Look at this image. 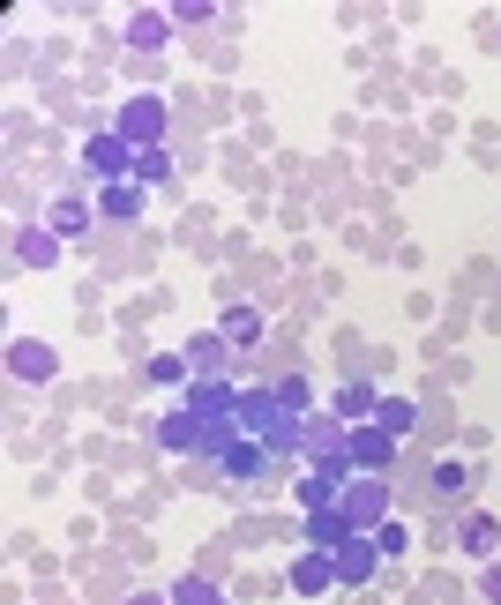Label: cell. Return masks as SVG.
<instances>
[{
  "mask_svg": "<svg viewBox=\"0 0 501 605\" xmlns=\"http://www.w3.org/2000/svg\"><path fill=\"white\" fill-rule=\"evenodd\" d=\"M374 561H382V546H374V538H344V546H330L337 583H367V576H374Z\"/></svg>",
  "mask_w": 501,
  "mask_h": 605,
  "instance_id": "6da1fadb",
  "label": "cell"
},
{
  "mask_svg": "<svg viewBox=\"0 0 501 605\" xmlns=\"http://www.w3.org/2000/svg\"><path fill=\"white\" fill-rule=\"evenodd\" d=\"M344 456L367 464V471H382L389 456H397V434H389V426H359V434H344Z\"/></svg>",
  "mask_w": 501,
  "mask_h": 605,
  "instance_id": "7a4b0ae2",
  "label": "cell"
},
{
  "mask_svg": "<svg viewBox=\"0 0 501 605\" xmlns=\"http://www.w3.org/2000/svg\"><path fill=\"white\" fill-rule=\"evenodd\" d=\"M120 135H128L135 150H150V142L165 135V105H158V98H135L128 113H120Z\"/></svg>",
  "mask_w": 501,
  "mask_h": 605,
  "instance_id": "3957f363",
  "label": "cell"
},
{
  "mask_svg": "<svg viewBox=\"0 0 501 605\" xmlns=\"http://www.w3.org/2000/svg\"><path fill=\"white\" fill-rule=\"evenodd\" d=\"M8 374H15V381H53V344L15 337V344H8Z\"/></svg>",
  "mask_w": 501,
  "mask_h": 605,
  "instance_id": "277c9868",
  "label": "cell"
},
{
  "mask_svg": "<svg viewBox=\"0 0 501 605\" xmlns=\"http://www.w3.org/2000/svg\"><path fill=\"white\" fill-rule=\"evenodd\" d=\"M105 217H143V180H105Z\"/></svg>",
  "mask_w": 501,
  "mask_h": 605,
  "instance_id": "5b68a950",
  "label": "cell"
},
{
  "mask_svg": "<svg viewBox=\"0 0 501 605\" xmlns=\"http://www.w3.org/2000/svg\"><path fill=\"white\" fill-rule=\"evenodd\" d=\"M15 254H23L30 269H45V262H60V240L53 232H15Z\"/></svg>",
  "mask_w": 501,
  "mask_h": 605,
  "instance_id": "8992f818",
  "label": "cell"
},
{
  "mask_svg": "<svg viewBox=\"0 0 501 605\" xmlns=\"http://www.w3.org/2000/svg\"><path fill=\"white\" fill-rule=\"evenodd\" d=\"M292 583H300V591H322V583H337L330 553H315V561H300V568H292Z\"/></svg>",
  "mask_w": 501,
  "mask_h": 605,
  "instance_id": "52a82bcc",
  "label": "cell"
},
{
  "mask_svg": "<svg viewBox=\"0 0 501 605\" xmlns=\"http://www.w3.org/2000/svg\"><path fill=\"white\" fill-rule=\"evenodd\" d=\"M494 546H501V531H494L487 516H472V523H464V553H479V561H487Z\"/></svg>",
  "mask_w": 501,
  "mask_h": 605,
  "instance_id": "ba28073f",
  "label": "cell"
},
{
  "mask_svg": "<svg viewBox=\"0 0 501 605\" xmlns=\"http://www.w3.org/2000/svg\"><path fill=\"white\" fill-rule=\"evenodd\" d=\"M165 15H135V23H128V45H150V53H158V45H165Z\"/></svg>",
  "mask_w": 501,
  "mask_h": 605,
  "instance_id": "9c48e42d",
  "label": "cell"
},
{
  "mask_svg": "<svg viewBox=\"0 0 501 605\" xmlns=\"http://www.w3.org/2000/svg\"><path fill=\"white\" fill-rule=\"evenodd\" d=\"M225 337H232V344H247V337H262V314H247V307H240V314H225Z\"/></svg>",
  "mask_w": 501,
  "mask_h": 605,
  "instance_id": "30bf717a",
  "label": "cell"
},
{
  "mask_svg": "<svg viewBox=\"0 0 501 605\" xmlns=\"http://www.w3.org/2000/svg\"><path fill=\"white\" fill-rule=\"evenodd\" d=\"M374 426H389V434H404V426H412V404H382V411H374Z\"/></svg>",
  "mask_w": 501,
  "mask_h": 605,
  "instance_id": "8fae6325",
  "label": "cell"
},
{
  "mask_svg": "<svg viewBox=\"0 0 501 605\" xmlns=\"http://www.w3.org/2000/svg\"><path fill=\"white\" fill-rule=\"evenodd\" d=\"M150 374H158V381H180V374H187V359H180V352H165V359H150Z\"/></svg>",
  "mask_w": 501,
  "mask_h": 605,
  "instance_id": "7c38bea8",
  "label": "cell"
}]
</instances>
